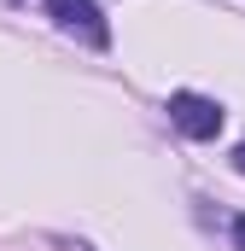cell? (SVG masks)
<instances>
[{
	"mask_svg": "<svg viewBox=\"0 0 245 251\" xmlns=\"http://www.w3.org/2000/svg\"><path fill=\"white\" fill-rule=\"evenodd\" d=\"M164 111H170V123L181 128L187 140H216V128H222V105H216V100H204V94H170V105H164Z\"/></svg>",
	"mask_w": 245,
	"mask_h": 251,
	"instance_id": "6da1fadb",
	"label": "cell"
},
{
	"mask_svg": "<svg viewBox=\"0 0 245 251\" xmlns=\"http://www.w3.org/2000/svg\"><path fill=\"white\" fill-rule=\"evenodd\" d=\"M234 246L245 251V216H240V222H234Z\"/></svg>",
	"mask_w": 245,
	"mask_h": 251,
	"instance_id": "3957f363",
	"label": "cell"
},
{
	"mask_svg": "<svg viewBox=\"0 0 245 251\" xmlns=\"http://www.w3.org/2000/svg\"><path fill=\"white\" fill-rule=\"evenodd\" d=\"M234 170H240V176H245V140H240V152H234Z\"/></svg>",
	"mask_w": 245,
	"mask_h": 251,
	"instance_id": "277c9868",
	"label": "cell"
},
{
	"mask_svg": "<svg viewBox=\"0 0 245 251\" xmlns=\"http://www.w3.org/2000/svg\"><path fill=\"white\" fill-rule=\"evenodd\" d=\"M47 18L59 24L64 35H82L88 47H105L111 41V24H105V12L94 0H47Z\"/></svg>",
	"mask_w": 245,
	"mask_h": 251,
	"instance_id": "7a4b0ae2",
	"label": "cell"
}]
</instances>
